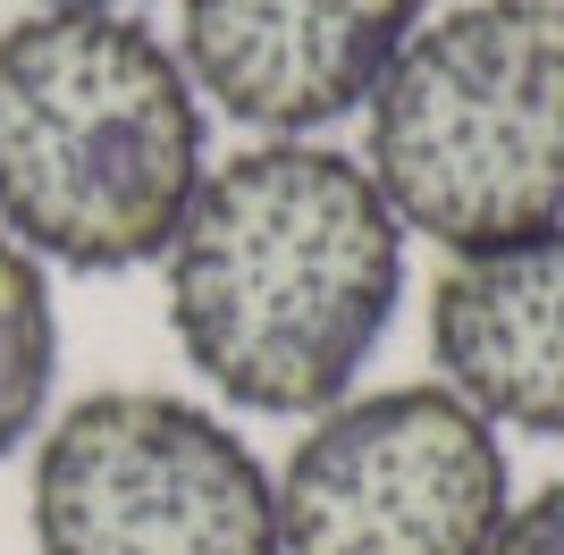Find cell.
<instances>
[{
	"label": "cell",
	"mask_w": 564,
	"mask_h": 555,
	"mask_svg": "<svg viewBox=\"0 0 564 555\" xmlns=\"http://www.w3.org/2000/svg\"><path fill=\"white\" fill-rule=\"evenodd\" d=\"M362 168L447 253L564 219V0H455L362 101Z\"/></svg>",
	"instance_id": "3957f363"
},
{
	"label": "cell",
	"mask_w": 564,
	"mask_h": 555,
	"mask_svg": "<svg viewBox=\"0 0 564 555\" xmlns=\"http://www.w3.org/2000/svg\"><path fill=\"white\" fill-rule=\"evenodd\" d=\"M489 555H564V480H547L540 497H514Z\"/></svg>",
	"instance_id": "9c48e42d"
},
{
	"label": "cell",
	"mask_w": 564,
	"mask_h": 555,
	"mask_svg": "<svg viewBox=\"0 0 564 555\" xmlns=\"http://www.w3.org/2000/svg\"><path fill=\"white\" fill-rule=\"evenodd\" d=\"M430 0H177V68L261 143L321 135L379 92Z\"/></svg>",
	"instance_id": "8992f818"
},
{
	"label": "cell",
	"mask_w": 564,
	"mask_h": 555,
	"mask_svg": "<svg viewBox=\"0 0 564 555\" xmlns=\"http://www.w3.org/2000/svg\"><path fill=\"white\" fill-rule=\"evenodd\" d=\"M169 328L236 413L312 421L354 395L404 303V219L329 143H253L212 161L161 253Z\"/></svg>",
	"instance_id": "6da1fadb"
},
{
	"label": "cell",
	"mask_w": 564,
	"mask_h": 555,
	"mask_svg": "<svg viewBox=\"0 0 564 555\" xmlns=\"http://www.w3.org/2000/svg\"><path fill=\"white\" fill-rule=\"evenodd\" d=\"M430 353L489 429L564 438V219L455 253L430 286Z\"/></svg>",
	"instance_id": "52a82bcc"
},
{
	"label": "cell",
	"mask_w": 564,
	"mask_h": 555,
	"mask_svg": "<svg viewBox=\"0 0 564 555\" xmlns=\"http://www.w3.org/2000/svg\"><path fill=\"white\" fill-rule=\"evenodd\" d=\"M279 480V555H489L514 505L506 438L447 379L337 395Z\"/></svg>",
	"instance_id": "5b68a950"
},
{
	"label": "cell",
	"mask_w": 564,
	"mask_h": 555,
	"mask_svg": "<svg viewBox=\"0 0 564 555\" xmlns=\"http://www.w3.org/2000/svg\"><path fill=\"white\" fill-rule=\"evenodd\" d=\"M51 388H59V303L51 270L0 236V463L25 438H43Z\"/></svg>",
	"instance_id": "ba28073f"
},
{
	"label": "cell",
	"mask_w": 564,
	"mask_h": 555,
	"mask_svg": "<svg viewBox=\"0 0 564 555\" xmlns=\"http://www.w3.org/2000/svg\"><path fill=\"white\" fill-rule=\"evenodd\" d=\"M203 92L118 9L0 25V236L43 270L161 261L203 185Z\"/></svg>",
	"instance_id": "7a4b0ae2"
},
{
	"label": "cell",
	"mask_w": 564,
	"mask_h": 555,
	"mask_svg": "<svg viewBox=\"0 0 564 555\" xmlns=\"http://www.w3.org/2000/svg\"><path fill=\"white\" fill-rule=\"evenodd\" d=\"M43 9H118V0H43Z\"/></svg>",
	"instance_id": "30bf717a"
},
{
	"label": "cell",
	"mask_w": 564,
	"mask_h": 555,
	"mask_svg": "<svg viewBox=\"0 0 564 555\" xmlns=\"http://www.w3.org/2000/svg\"><path fill=\"white\" fill-rule=\"evenodd\" d=\"M43 555H279V480L245 429L161 388H101L34 438Z\"/></svg>",
	"instance_id": "277c9868"
}]
</instances>
